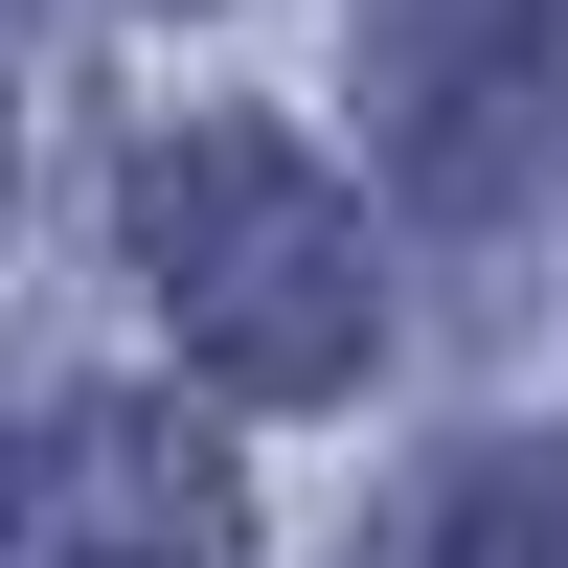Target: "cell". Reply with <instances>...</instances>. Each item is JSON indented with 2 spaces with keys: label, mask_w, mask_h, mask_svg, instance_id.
Wrapping results in <instances>:
<instances>
[{
  "label": "cell",
  "mask_w": 568,
  "mask_h": 568,
  "mask_svg": "<svg viewBox=\"0 0 568 568\" xmlns=\"http://www.w3.org/2000/svg\"><path fill=\"white\" fill-rule=\"evenodd\" d=\"M136 273H160V318H182L251 409L364 387V342H387L364 205H342L273 114H160V136H136Z\"/></svg>",
  "instance_id": "cell-1"
},
{
  "label": "cell",
  "mask_w": 568,
  "mask_h": 568,
  "mask_svg": "<svg viewBox=\"0 0 568 568\" xmlns=\"http://www.w3.org/2000/svg\"><path fill=\"white\" fill-rule=\"evenodd\" d=\"M546 45H568V0H364V114H387V160H409V205H524V160H546Z\"/></svg>",
  "instance_id": "cell-2"
},
{
  "label": "cell",
  "mask_w": 568,
  "mask_h": 568,
  "mask_svg": "<svg viewBox=\"0 0 568 568\" xmlns=\"http://www.w3.org/2000/svg\"><path fill=\"white\" fill-rule=\"evenodd\" d=\"M45 546H69V568H227V546H251V478H227V433H205V409L114 387V409H69Z\"/></svg>",
  "instance_id": "cell-3"
},
{
  "label": "cell",
  "mask_w": 568,
  "mask_h": 568,
  "mask_svg": "<svg viewBox=\"0 0 568 568\" xmlns=\"http://www.w3.org/2000/svg\"><path fill=\"white\" fill-rule=\"evenodd\" d=\"M433 568H568V455H455Z\"/></svg>",
  "instance_id": "cell-4"
},
{
  "label": "cell",
  "mask_w": 568,
  "mask_h": 568,
  "mask_svg": "<svg viewBox=\"0 0 568 568\" xmlns=\"http://www.w3.org/2000/svg\"><path fill=\"white\" fill-rule=\"evenodd\" d=\"M0 205H23V0H0Z\"/></svg>",
  "instance_id": "cell-5"
},
{
  "label": "cell",
  "mask_w": 568,
  "mask_h": 568,
  "mask_svg": "<svg viewBox=\"0 0 568 568\" xmlns=\"http://www.w3.org/2000/svg\"><path fill=\"white\" fill-rule=\"evenodd\" d=\"M0 568H23V455H0Z\"/></svg>",
  "instance_id": "cell-6"
}]
</instances>
